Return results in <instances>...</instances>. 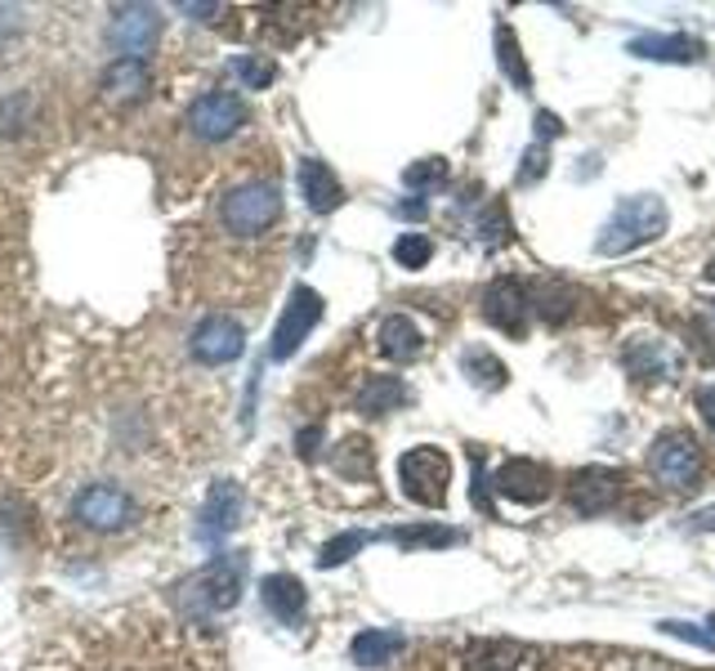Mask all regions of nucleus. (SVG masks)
<instances>
[{"instance_id": "obj_15", "label": "nucleus", "mask_w": 715, "mask_h": 671, "mask_svg": "<svg viewBox=\"0 0 715 671\" xmlns=\"http://www.w3.org/2000/svg\"><path fill=\"white\" fill-rule=\"evenodd\" d=\"M157 31H162V14L153 5H122V10H112L107 41L122 59H143L153 50Z\"/></svg>"}, {"instance_id": "obj_30", "label": "nucleus", "mask_w": 715, "mask_h": 671, "mask_svg": "<svg viewBox=\"0 0 715 671\" xmlns=\"http://www.w3.org/2000/svg\"><path fill=\"white\" fill-rule=\"evenodd\" d=\"M229 72L246 86V90H265V86H273V77H278V67L269 63V59H259V54H238L233 63H229Z\"/></svg>"}, {"instance_id": "obj_25", "label": "nucleus", "mask_w": 715, "mask_h": 671, "mask_svg": "<svg viewBox=\"0 0 715 671\" xmlns=\"http://www.w3.org/2000/svg\"><path fill=\"white\" fill-rule=\"evenodd\" d=\"M497 63H501V72H506L510 86L533 90V72H528V63H523V50H519V41H514V27H510V23H497Z\"/></svg>"}, {"instance_id": "obj_10", "label": "nucleus", "mask_w": 715, "mask_h": 671, "mask_svg": "<svg viewBox=\"0 0 715 671\" xmlns=\"http://www.w3.org/2000/svg\"><path fill=\"white\" fill-rule=\"evenodd\" d=\"M318 318H322V295H318L314 287H305V282H299V287L291 291V301H286V309H282L278 327H273V345H269V358L286 363V358H291L299 345L309 341V331L318 327Z\"/></svg>"}, {"instance_id": "obj_37", "label": "nucleus", "mask_w": 715, "mask_h": 671, "mask_svg": "<svg viewBox=\"0 0 715 671\" xmlns=\"http://www.w3.org/2000/svg\"><path fill=\"white\" fill-rule=\"evenodd\" d=\"M554 135H563V122L554 117V112H537V143L554 139Z\"/></svg>"}, {"instance_id": "obj_42", "label": "nucleus", "mask_w": 715, "mask_h": 671, "mask_svg": "<svg viewBox=\"0 0 715 671\" xmlns=\"http://www.w3.org/2000/svg\"><path fill=\"white\" fill-rule=\"evenodd\" d=\"M711 626H715V613H711Z\"/></svg>"}, {"instance_id": "obj_2", "label": "nucleus", "mask_w": 715, "mask_h": 671, "mask_svg": "<svg viewBox=\"0 0 715 671\" xmlns=\"http://www.w3.org/2000/svg\"><path fill=\"white\" fill-rule=\"evenodd\" d=\"M282 219V189L273 179H242L233 189H224L219 206H215V238H224L229 246H246L259 242L278 229Z\"/></svg>"}, {"instance_id": "obj_14", "label": "nucleus", "mask_w": 715, "mask_h": 671, "mask_svg": "<svg viewBox=\"0 0 715 671\" xmlns=\"http://www.w3.org/2000/svg\"><path fill=\"white\" fill-rule=\"evenodd\" d=\"M493 489L514 502V506H541L550 502L554 493V474L541 466V461H528V457H510L497 474H493Z\"/></svg>"}, {"instance_id": "obj_33", "label": "nucleus", "mask_w": 715, "mask_h": 671, "mask_svg": "<svg viewBox=\"0 0 715 671\" xmlns=\"http://www.w3.org/2000/svg\"><path fill=\"white\" fill-rule=\"evenodd\" d=\"M27 112H31V94H14V99H0V135H10V130H23Z\"/></svg>"}, {"instance_id": "obj_23", "label": "nucleus", "mask_w": 715, "mask_h": 671, "mask_svg": "<svg viewBox=\"0 0 715 671\" xmlns=\"http://www.w3.org/2000/svg\"><path fill=\"white\" fill-rule=\"evenodd\" d=\"M407 398L411 394H407V385L398 377H367L358 398H354V407L362 417H385V413H394V407H403Z\"/></svg>"}, {"instance_id": "obj_35", "label": "nucleus", "mask_w": 715, "mask_h": 671, "mask_svg": "<svg viewBox=\"0 0 715 671\" xmlns=\"http://www.w3.org/2000/svg\"><path fill=\"white\" fill-rule=\"evenodd\" d=\"M662 631H666V636H675V641H689V645L715 654V636H711V631H702V626H689V622H662Z\"/></svg>"}, {"instance_id": "obj_32", "label": "nucleus", "mask_w": 715, "mask_h": 671, "mask_svg": "<svg viewBox=\"0 0 715 671\" xmlns=\"http://www.w3.org/2000/svg\"><path fill=\"white\" fill-rule=\"evenodd\" d=\"M430 255H434V242H430L425 233H403V238L394 242V259H398L403 269H425Z\"/></svg>"}, {"instance_id": "obj_22", "label": "nucleus", "mask_w": 715, "mask_h": 671, "mask_svg": "<svg viewBox=\"0 0 715 671\" xmlns=\"http://www.w3.org/2000/svg\"><path fill=\"white\" fill-rule=\"evenodd\" d=\"M630 54L653 59V63H698L706 54V46L693 41V36H635Z\"/></svg>"}, {"instance_id": "obj_41", "label": "nucleus", "mask_w": 715, "mask_h": 671, "mask_svg": "<svg viewBox=\"0 0 715 671\" xmlns=\"http://www.w3.org/2000/svg\"><path fill=\"white\" fill-rule=\"evenodd\" d=\"M702 278H706V282H715V255L706 259V269H702Z\"/></svg>"}, {"instance_id": "obj_9", "label": "nucleus", "mask_w": 715, "mask_h": 671, "mask_svg": "<svg viewBox=\"0 0 715 671\" xmlns=\"http://www.w3.org/2000/svg\"><path fill=\"white\" fill-rule=\"evenodd\" d=\"M246 122H251V107L233 90H206L202 99H193V107H188V130L197 139H229Z\"/></svg>"}, {"instance_id": "obj_39", "label": "nucleus", "mask_w": 715, "mask_h": 671, "mask_svg": "<svg viewBox=\"0 0 715 671\" xmlns=\"http://www.w3.org/2000/svg\"><path fill=\"white\" fill-rule=\"evenodd\" d=\"M693 524H698V529H706V533H715V506L698 510V515H693Z\"/></svg>"}, {"instance_id": "obj_1", "label": "nucleus", "mask_w": 715, "mask_h": 671, "mask_svg": "<svg viewBox=\"0 0 715 671\" xmlns=\"http://www.w3.org/2000/svg\"><path fill=\"white\" fill-rule=\"evenodd\" d=\"M27 671H219V654L179 618L122 609L50 641Z\"/></svg>"}, {"instance_id": "obj_38", "label": "nucleus", "mask_w": 715, "mask_h": 671, "mask_svg": "<svg viewBox=\"0 0 715 671\" xmlns=\"http://www.w3.org/2000/svg\"><path fill=\"white\" fill-rule=\"evenodd\" d=\"M318 439H322V426H314V430H305L295 443H299V457H314L318 453Z\"/></svg>"}, {"instance_id": "obj_19", "label": "nucleus", "mask_w": 715, "mask_h": 671, "mask_svg": "<svg viewBox=\"0 0 715 671\" xmlns=\"http://www.w3.org/2000/svg\"><path fill=\"white\" fill-rule=\"evenodd\" d=\"M375 350H381L390 363H411L425 350V331L407 314H390V318H381V327H375Z\"/></svg>"}, {"instance_id": "obj_8", "label": "nucleus", "mask_w": 715, "mask_h": 671, "mask_svg": "<svg viewBox=\"0 0 715 671\" xmlns=\"http://www.w3.org/2000/svg\"><path fill=\"white\" fill-rule=\"evenodd\" d=\"M461 667L465 671H550L546 654L523 641H501V636H478L461 645Z\"/></svg>"}, {"instance_id": "obj_40", "label": "nucleus", "mask_w": 715, "mask_h": 671, "mask_svg": "<svg viewBox=\"0 0 715 671\" xmlns=\"http://www.w3.org/2000/svg\"><path fill=\"white\" fill-rule=\"evenodd\" d=\"M398 211H403L407 219H421V215H425V202H403Z\"/></svg>"}, {"instance_id": "obj_24", "label": "nucleus", "mask_w": 715, "mask_h": 671, "mask_svg": "<svg viewBox=\"0 0 715 671\" xmlns=\"http://www.w3.org/2000/svg\"><path fill=\"white\" fill-rule=\"evenodd\" d=\"M398 654H403V636H398V631H375V626L358 631L354 645H349V658H354L358 667H385V662H394Z\"/></svg>"}, {"instance_id": "obj_5", "label": "nucleus", "mask_w": 715, "mask_h": 671, "mask_svg": "<svg viewBox=\"0 0 715 671\" xmlns=\"http://www.w3.org/2000/svg\"><path fill=\"white\" fill-rule=\"evenodd\" d=\"M398 483H403V497L438 510L447 502V483H451V457L434 443L421 447H407L398 457Z\"/></svg>"}, {"instance_id": "obj_21", "label": "nucleus", "mask_w": 715, "mask_h": 671, "mask_svg": "<svg viewBox=\"0 0 715 671\" xmlns=\"http://www.w3.org/2000/svg\"><path fill=\"white\" fill-rule=\"evenodd\" d=\"M238 515H242V489L233 479H224L210 489L206 506H202V537L219 542L224 533H233L238 529Z\"/></svg>"}, {"instance_id": "obj_26", "label": "nucleus", "mask_w": 715, "mask_h": 671, "mask_svg": "<svg viewBox=\"0 0 715 671\" xmlns=\"http://www.w3.org/2000/svg\"><path fill=\"white\" fill-rule=\"evenodd\" d=\"M461 371L478 385V390H501L506 381H510V371H506V363L497 358V354H487V350H465L461 354Z\"/></svg>"}, {"instance_id": "obj_11", "label": "nucleus", "mask_w": 715, "mask_h": 671, "mask_svg": "<svg viewBox=\"0 0 715 671\" xmlns=\"http://www.w3.org/2000/svg\"><path fill=\"white\" fill-rule=\"evenodd\" d=\"M188 350H193V358L206 363V367H224V363L242 358L246 331H242V322L229 318V314H206V318L193 327V336H188Z\"/></svg>"}, {"instance_id": "obj_43", "label": "nucleus", "mask_w": 715, "mask_h": 671, "mask_svg": "<svg viewBox=\"0 0 715 671\" xmlns=\"http://www.w3.org/2000/svg\"><path fill=\"white\" fill-rule=\"evenodd\" d=\"M711 305H715V301H711Z\"/></svg>"}, {"instance_id": "obj_7", "label": "nucleus", "mask_w": 715, "mask_h": 671, "mask_svg": "<svg viewBox=\"0 0 715 671\" xmlns=\"http://www.w3.org/2000/svg\"><path fill=\"white\" fill-rule=\"evenodd\" d=\"M649 470L653 479L662 483V489H675V493H685L698 483L702 474V453H698V439L689 430H666L653 439L649 447Z\"/></svg>"}, {"instance_id": "obj_12", "label": "nucleus", "mask_w": 715, "mask_h": 671, "mask_svg": "<svg viewBox=\"0 0 715 671\" xmlns=\"http://www.w3.org/2000/svg\"><path fill=\"white\" fill-rule=\"evenodd\" d=\"M528 314H533V291L523 287L519 278H497L493 287L483 291V318H487V327L514 336V341L528 331Z\"/></svg>"}, {"instance_id": "obj_36", "label": "nucleus", "mask_w": 715, "mask_h": 671, "mask_svg": "<svg viewBox=\"0 0 715 671\" xmlns=\"http://www.w3.org/2000/svg\"><path fill=\"white\" fill-rule=\"evenodd\" d=\"M693 407H698V417H702V426L715 434V385H702L698 394H693Z\"/></svg>"}, {"instance_id": "obj_27", "label": "nucleus", "mask_w": 715, "mask_h": 671, "mask_svg": "<svg viewBox=\"0 0 715 671\" xmlns=\"http://www.w3.org/2000/svg\"><path fill=\"white\" fill-rule=\"evenodd\" d=\"M533 309H541L546 322H569V314H573V291L563 287V282H554V278H546V282L533 287Z\"/></svg>"}, {"instance_id": "obj_31", "label": "nucleus", "mask_w": 715, "mask_h": 671, "mask_svg": "<svg viewBox=\"0 0 715 671\" xmlns=\"http://www.w3.org/2000/svg\"><path fill=\"white\" fill-rule=\"evenodd\" d=\"M367 542H371V537L358 533V529H354V533H341V537H331V542L322 546V555H318V569H341L345 559H354Z\"/></svg>"}, {"instance_id": "obj_3", "label": "nucleus", "mask_w": 715, "mask_h": 671, "mask_svg": "<svg viewBox=\"0 0 715 671\" xmlns=\"http://www.w3.org/2000/svg\"><path fill=\"white\" fill-rule=\"evenodd\" d=\"M246 586V559L242 555H215L206 569H197L188 582H179V622L183 626H210L215 618L233 613Z\"/></svg>"}, {"instance_id": "obj_16", "label": "nucleus", "mask_w": 715, "mask_h": 671, "mask_svg": "<svg viewBox=\"0 0 715 671\" xmlns=\"http://www.w3.org/2000/svg\"><path fill=\"white\" fill-rule=\"evenodd\" d=\"M148 90H153V72H148V59H117L103 67L99 77V94L112 107H130L139 103Z\"/></svg>"}, {"instance_id": "obj_28", "label": "nucleus", "mask_w": 715, "mask_h": 671, "mask_svg": "<svg viewBox=\"0 0 715 671\" xmlns=\"http://www.w3.org/2000/svg\"><path fill=\"white\" fill-rule=\"evenodd\" d=\"M390 542L403 550H421V546H451V542H461V533L443 529V524H411V529H394Z\"/></svg>"}, {"instance_id": "obj_4", "label": "nucleus", "mask_w": 715, "mask_h": 671, "mask_svg": "<svg viewBox=\"0 0 715 671\" xmlns=\"http://www.w3.org/2000/svg\"><path fill=\"white\" fill-rule=\"evenodd\" d=\"M666 224H671V211L662 198L653 193H635V198H622L609 215V224L599 229L595 238V251L599 255H630L639 246H649L666 233Z\"/></svg>"}, {"instance_id": "obj_13", "label": "nucleus", "mask_w": 715, "mask_h": 671, "mask_svg": "<svg viewBox=\"0 0 715 671\" xmlns=\"http://www.w3.org/2000/svg\"><path fill=\"white\" fill-rule=\"evenodd\" d=\"M622 489H626V479L617 470L582 466V470L569 474V489H563V493H569V506L577 515H604V510H613L622 502Z\"/></svg>"}, {"instance_id": "obj_6", "label": "nucleus", "mask_w": 715, "mask_h": 671, "mask_svg": "<svg viewBox=\"0 0 715 671\" xmlns=\"http://www.w3.org/2000/svg\"><path fill=\"white\" fill-rule=\"evenodd\" d=\"M72 519L90 533H122L139 519V502L122 489V483H90L72 502Z\"/></svg>"}, {"instance_id": "obj_17", "label": "nucleus", "mask_w": 715, "mask_h": 671, "mask_svg": "<svg viewBox=\"0 0 715 671\" xmlns=\"http://www.w3.org/2000/svg\"><path fill=\"white\" fill-rule=\"evenodd\" d=\"M622 363L639 381H675V371H680V358H675L662 341H653V336H635V341L622 350Z\"/></svg>"}, {"instance_id": "obj_20", "label": "nucleus", "mask_w": 715, "mask_h": 671, "mask_svg": "<svg viewBox=\"0 0 715 671\" xmlns=\"http://www.w3.org/2000/svg\"><path fill=\"white\" fill-rule=\"evenodd\" d=\"M299 193H305V202H309L314 215H331L335 206L345 202L341 179H335V170L327 162H318V157L299 162Z\"/></svg>"}, {"instance_id": "obj_34", "label": "nucleus", "mask_w": 715, "mask_h": 671, "mask_svg": "<svg viewBox=\"0 0 715 671\" xmlns=\"http://www.w3.org/2000/svg\"><path fill=\"white\" fill-rule=\"evenodd\" d=\"M546 170H550V148H546V143H533L528 153H523V166H519V183H537Z\"/></svg>"}, {"instance_id": "obj_18", "label": "nucleus", "mask_w": 715, "mask_h": 671, "mask_svg": "<svg viewBox=\"0 0 715 671\" xmlns=\"http://www.w3.org/2000/svg\"><path fill=\"white\" fill-rule=\"evenodd\" d=\"M259 600H265V609H269L278 622L295 626L299 618H305L309 591H305V582H299L295 573H269L265 582H259Z\"/></svg>"}, {"instance_id": "obj_29", "label": "nucleus", "mask_w": 715, "mask_h": 671, "mask_svg": "<svg viewBox=\"0 0 715 671\" xmlns=\"http://www.w3.org/2000/svg\"><path fill=\"white\" fill-rule=\"evenodd\" d=\"M447 162L443 157H421V162H411L407 170H403V183L407 189H417V193H434V189H443L447 183Z\"/></svg>"}]
</instances>
